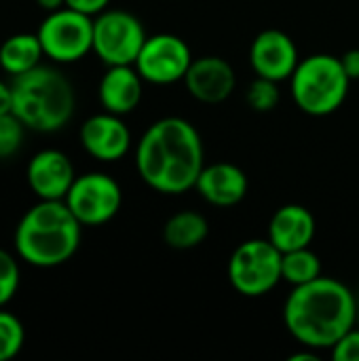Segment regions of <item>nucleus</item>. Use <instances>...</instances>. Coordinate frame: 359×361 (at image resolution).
Masks as SVG:
<instances>
[{
	"mask_svg": "<svg viewBox=\"0 0 359 361\" xmlns=\"http://www.w3.org/2000/svg\"><path fill=\"white\" fill-rule=\"evenodd\" d=\"M203 167L201 133L182 116L154 121L138 142L135 169L144 184L161 195H182L195 188Z\"/></svg>",
	"mask_w": 359,
	"mask_h": 361,
	"instance_id": "1",
	"label": "nucleus"
},
{
	"mask_svg": "<svg viewBox=\"0 0 359 361\" xmlns=\"http://www.w3.org/2000/svg\"><path fill=\"white\" fill-rule=\"evenodd\" d=\"M358 322V298L339 279L317 277L292 290L284 324L305 349H332Z\"/></svg>",
	"mask_w": 359,
	"mask_h": 361,
	"instance_id": "2",
	"label": "nucleus"
},
{
	"mask_svg": "<svg viewBox=\"0 0 359 361\" xmlns=\"http://www.w3.org/2000/svg\"><path fill=\"white\" fill-rule=\"evenodd\" d=\"M80 239L83 224L66 201L38 199L15 228V254L36 269H55L78 252Z\"/></svg>",
	"mask_w": 359,
	"mask_h": 361,
	"instance_id": "3",
	"label": "nucleus"
},
{
	"mask_svg": "<svg viewBox=\"0 0 359 361\" xmlns=\"http://www.w3.org/2000/svg\"><path fill=\"white\" fill-rule=\"evenodd\" d=\"M13 114L36 133H55L63 129L76 108L74 87L61 70L36 66L34 70L13 76Z\"/></svg>",
	"mask_w": 359,
	"mask_h": 361,
	"instance_id": "4",
	"label": "nucleus"
},
{
	"mask_svg": "<svg viewBox=\"0 0 359 361\" xmlns=\"http://www.w3.org/2000/svg\"><path fill=\"white\" fill-rule=\"evenodd\" d=\"M351 78L347 76L341 57L315 53L298 61L290 76L294 104L309 116H328L336 112L349 95Z\"/></svg>",
	"mask_w": 359,
	"mask_h": 361,
	"instance_id": "5",
	"label": "nucleus"
},
{
	"mask_svg": "<svg viewBox=\"0 0 359 361\" xmlns=\"http://www.w3.org/2000/svg\"><path fill=\"white\" fill-rule=\"evenodd\" d=\"M281 258L269 237L250 239L235 247L229 258V281L235 292L248 298H258L269 294L281 281Z\"/></svg>",
	"mask_w": 359,
	"mask_h": 361,
	"instance_id": "6",
	"label": "nucleus"
},
{
	"mask_svg": "<svg viewBox=\"0 0 359 361\" xmlns=\"http://www.w3.org/2000/svg\"><path fill=\"white\" fill-rule=\"evenodd\" d=\"M36 34L53 63H76L93 53V17L70 6L47 13Z\"/></svg>",
	"mask_w": 359,
	"mask_h": 361,
	"instance_id": "7",
	"label": "nucleus"
},
{
	"mask_svg": "<svg viewBox=\"0 0 359 361\" xmlns=\"http://www.w3.org/2000/svg\"><path fill=\"white\" fill-rule=\"evenodd\" d=\"M148 34L142 21L123 8H106L93 17V53L106 66H133Z\"/></svg>",
	"mask_w": 359,
	"mask_h": 361,
	"instance_id": "8",
	"label": "nucleus"
},
{
	"mask_svg": "<svg viewBox=\"0 0 359 361\" xmlns=\"http://www.w3.org/2000/svg\"><path fill=\"white\" fill-rule=\"evenodd\" d=\"M63 201L83 226H102L121 212L123 190L112 176L89 171L76 176Z\"/></svg>",
	"mask_w": 359,
	"mask_h": 361,
	"instance_id": "9",
	"label": "nucleus"
},
{
	"mask_svg": "<svg viewBox=\"0 0 359 361\" xmlns=\"http://www.w3.org/2000/svg\"><path fill=\"white\" fill-rule=\"evenodd\" d=\"M193 59L195 57L186 40L176 34L161 32L146 38L133 66L144 78V82L163 87L184 80Z\"/></svg>",
	"mask_w": 359,
	"mask_h": 361,
	"instance_id": "10",
	"label": "nucleus"
},
{
	"mask_svg": "<svg viewBox=\"0 0 359 361\" xmlns=\"http://www.w3.org/2000/svg\"><path fill=\"white\" fill-rule=\"evenodd\" d=\"M298 49L292 36L281 30H262L250 47V63L256 76L281 82L290 80L298 66Z\"/></svg>",
	"mask_w": 359,
	"mask_h": 361,
	"instance_id": "11",
	"label": "nucleus"
},
{
	"mask_svg": "<svg viewBox=\"0 0 359 361\" xmlns=\"http://www.w3.org/2000/svg\"><path fill=\"white\" fill-rule=\"evenodd\" d=\"M78 137L85 152L102 163H116L131 148V131L123 116L106 110L89 116L80 125Z\"/></svg>",
	"mask_w": 359,
	"mask_h": 361,
	"instance_id": "12",
	"label": "nucleus"
},
{
	"mask_svg": "<svg viewBox=\"0 0 359 361\" xmlns=\"http://www.w3.org/2000/svg\"><path fill=\"white\" fill-rule=\"evenodd\" d=\"M28 186L42 201H63L72 182L76 180L74 165L66 152L44 148L36 152L25 169Z\"/></svg>",
	"mask_w": 359,
	"mask_h": 361,
	"instance_id": "13",
	"label": "nucleus"
},
{
	"mask_svg": "<svg viewBox=\"0 0 359 361\" xmlns=\"http://www.w3.org/2000/svg\"><path fill=\"white\" fill-rule=\"evenodd\" d=\"M184 85L197 102L216 106L233 95L237 87V74L224 57L203 55L193 59L184 76Z\"/></svg>",
	"mask_w": 359,
	"mask_h": 361,
	"instance_id": "14",
	"label": "nucleus"
},
{
	"mask_svg": "<svg viewBox=\"0 0 359 361\" xmlns=\"http://www.w3.org/2000/svg\"><path fill=\"white\" fill-rule=\"evenodd\" d=\"M250 182L245 171L235 163L205 165L195 182V190L214 207H233L248 195Z\"/></svg>",
	"mask_w": 359,
	"mask_h": 361,
	"instance_id": "15",
	"label": "nucleus"
},
{
	"mask_svg": "<svg viewBox=\"0 0 359 361\" xmlns=\"http://www.w3.org/2000/svg\"><path fill=\"white\" fill-rule=\"evenodd\" d=\"M97 95L106 112L125 116L140 106L144 95V78L135 66H108L99 80Z\"/></svg>",
	"mask_w": 359,
	"mask_h": 361,
	"instance_id": "16",
	"label": "nucleus"
},
{
	"mask_svg": "<svg viewBox=\"0 0 359 361\" xmlns=\"http://www.w3.org/2000/svg\"><path fill=\"white\" fill-rule=\"evenodd\" d=\"M267 237L284 254L309 247L315 237V218L305 205L288 203L271 216Z\"/></svg>",
	"mask_w": 359,
	"mask_h": 361,
	"instance_id": "17",
	"label": "nucleus"
},
{
	"mask_svg": "<svg viewBox=\"0 0 359 361\" xmlns=\"http://www.w3.org/2000/svg\"><path fill=\"white\" fill-rule=\"evenodd\" d=\"M42 57L44 51L36 32L11 34L0 44V68L11 76H19L34 70L36 66H40Z\"/></svg>",
	"mask_w": 359,
	"mask_h": 361,
	"instance_id": "18",
	"label": "nucleus"
},
{
	"mask_svg": "<svg viewBox=\"0 0 359 361\" xmlns=\"http://www.w3.org/2000/svg\"><path fill=\"white\" fill-rule=\"evenodd\" d=\"M209 235V222L195 209H184L167 218L163 226V241L167 247L186 252L199 247Z\"/></svg>",
	"mask_w": 359,
	"mask_h": 361,
	"instance_id": "19",
	"label": "nucleus"
},
{
	"mask_svg": "<svg viewBox=\"0 0 359 361\" xmlns=\"http://www.w3.org/2000/svg\"><path fill=\"white\" fill-rule=\"evenodd\" d=\"M322 277V260L311 247L286 252L281 258V281L298 288Z\"/></svg>",
	"mask_w": 359,
	"mask_h": 361,
	"instance_id": "20",
	"label": "nucleus"
},
{
	"mask_svg": "<svg viewBox=\"0 0 359 361\" xmlns=\"http://www.w3.org/2000/svg\"><path fill=\"white\" fill-rule=\"evenodd\" d=\"M25 343V328L17 315L0 309V361H8L19 355Z\"/></svg>",
	"mask_w": 359,
	"mask_h": 361,
	"instance_id": "21",
	"label": "nucleus"
},
{
	"mask_svg": "<svg viewBox=\"0 0 359 361\" xmlns=\"http://www.w3.org/2000/svg\"><path fill=\"white\" fill-rule=\"evenodd\" d=\"M281 93H279V82L256 76V80L248 87L245 91V102L254 112H271L279 106Z\"/></svg>",
	"mask_w": 359,
	"mask_h": 361,
	"instance_id": "22",
	"label": "nucleus"
},
{
	"mask_svg": "<svg viewBox=\"0 0 359 361\" xmlns=\"http://www.w3.org/2000/svg\"><path fill=\"white\" fill-rule=\"evenodd\" d=\"M19 264L17 258L0 247V309H4L17 294L19 290Z\"/></svg>",
	"mask_w": 359,
	"mask_h": 361,
	"instance_id": "23",
	"label": "nucleus"
},
{
	"mask_svg": "<svg viewBox=\"0 0 359 361\" xmlns=\"http://www.w3.org/2000/svg\"><path fill=\"white\" fill-rule=\"evenodd\" d=\"M23 133L25 125L13 112L0 114V159H8L21 148Z\"/></svg>",
	"mask_w": 359,
	"mask_h": 361,
	"instance_id": "24",
	"label": "nucleus"
},
{
	"mask_svg": "<svg viewBox=\"0 0 359 361\" xmlns=\"http://www.w3.org/2000/svg\"><path fill=\"white\" fill-rule=\"evenodd\" d=\"M334 361H359V326H353L332 349Z\"/></svg>",
	"mask_w": 359,
	"mask_h": 361,
	"instance_id": "25",
	"label": "nucleus"
},
{
	"mask_svg": "<svg viewBox=\"0 0 359 361\" xmlns=\"http://www.w3.org/2000/svg\"><path fill=\"white\" fill-rule=\"evenodd\" d=\"M110 4V0H66V6L74 8V11H80L85 15H99L102 11H106Z\"/></svg>",
	"mask_w": 359,
	"mask_h": 361,
	"instance_id": "26",
	"label": "nucleus"
},
{
	"mask_svg": "<svg viewBox=\"0 0 359 361\" xmlns=\"http://www.w3.org/2000/svg\"><path fill=\"white\" fill-rule=\"evenodd\" d=\"M343 68L351 80H359V49H349L341 55Z\"/></svg>",
	"mask_w": 359,
	"mask_h": 361,
	"instance_id": "27",
	"label": "nucleus"
},
{
	"mask_svg": "<svg viewBox=\"0 0 359 361\" xmlns=\"http://www.w3.org/2000/svg\"><path fill=\"white\" fill-rule=\"evenodd\" d=\"M13 110V91L11 85L0 80V114H6Z\"/></svg>",
	"mask_w": 359,
	"mask_h": 361,
	"instance_id": "28",
	"label": "nucleus"
},
{
	"mask_svg": "<svg viewBox=\"0 0 359 361\" xmlns=\"http://www.w3.org/2000/svg\"><path fill=\"white\" fill-rule=\"evenodd\" d=\"M38 8H42L44 13H53L57 8H63L66 6V0H34Z\"/></svg>",
	"mask_w": 359,
	"mask_h": 361,
	"instance_id": "29",
	"label": "nucleus"
},
{
	"mask_svg": "<svg viewBox=\"0 0 359 361\" xmlns=\"http://www.w3.org/2000/svg\"><path fill=\"white\" fill-rule=\"evenodd\" d=\"M311 351H315V349H309V351H303V353H294V355H290V361L317 360V355H315V353H311Z\"/></svg>",
	"mask_w": 359,
	"mask_h": 361,
	"instance_id": "30",
	"label": "nucleus"
},
{
	"mask_svg": "<svg viewBox=\"0 0 359 361\" xmlns=\"http://www.w3.org/2000/svg\"><path fill=\"white\" fill-rule=\"evenodd\" d=\"M355 326H359V302H358V322H355Z\"/></svg>",
	"mask_w": 359,
	"mask_h": 361,
	"instance_id": "31",
	"label": "nucleus"
}]
</instances>
